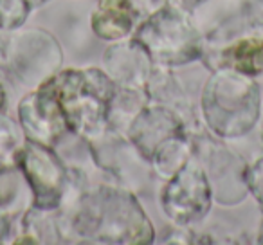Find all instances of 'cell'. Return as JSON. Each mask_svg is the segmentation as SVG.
<instances>
[{"mask_svg": "<svg viewBox=\"0 0 263 245\" xmlns=\"http://www.w3.org/2000/svg\"><path fill=\"white\" fill-rule=\"evenodd\" d=\"M96 29L101 36H121L130 29L126 0H101V9L96 15Z\"/></svg>", "mask_w": 263, "mask_h": 245, "instance_id": "1", "label": "cell"}, {"mask_svg": "<svg viewBox=\"0 0 263 245\" xmlns=\"http://www.w3.org/2000/svg\"><path fill=\"white\" fill-rule=\"evenodd\" d=\"M226 58L238 67L240 70L249 74H256L263 69V42L245 40L231 47L226 52Z\"/></svg>", "mask_w": 263, "mask_h": 245, "instance_id": "2", "label": "cell"}]
</instances>
